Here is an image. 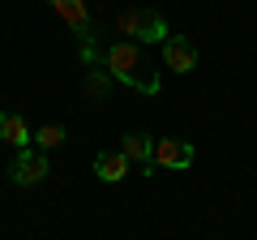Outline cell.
<instances>
[{
    "label": "cell",
    "instance_id": "8",
    "mask_svg": "<svg viewBox=\"0 0 257 240\" xmlns=\"http://www.w3.org/2000/svg\"><path fill=\"white\" fill-rule=\"evenodd\" d=\"M120 150H124L128 163L142 167V176H155V172H150V155H155V138H150V133H124Z\"/></svg>",
    "mask_w": 257,
    "mask_h": 240
},
{
    "label": "cell",
    "instance_id": "11",
    "mask_svg": "<svg viewBox=\"0 0 257 240\" xmlns=\"http://www.w3.org/2000/svg\"><path fill=\"white\" fill-rule=\"evenodd\" d=\"M107 86H111V73H107L103 65H94L90 73H86V90H90V94H99V99H103V94H107Z\"/></svg>",
    "mask_w": 257,
    "mask_h": 240
},
{
    "label": "cell",
    "instance_id": "6",
    "mask_svg": "<svg viewBox=\"0 0 257 240\" xmlns=\"http://www.w3.org/2000/svg\"><path fill=\"white\" fill-rule=\"evenodd\" d=\"M163 60H167L172 73H193V69H197V47H193L189 39H180V35H167Z\"/></svg>",
    "mask_w": 257,
    "mask_h": 240
},
{
    "label": "cell",
    "instance_id": "1",
    "mask_svg": "<svg viewBox=\"0 0 257 240\" xmlns=\"http://www.w3.org/2000/svg\"><path fill=\"white\" fill-rule=\"evenodd\" d=\"M103 69L111 73V82L128 86V90L138 94H159V69L146 60L138 43H128V39H116V43L103 47Z\"/></svg>",
    "mask_w": 257,
    "mask_h": 240
},
{
    "label": "cell",
    "instance_id": "3",
    "mask_svg": "<svg viewBox=\"0 0 257 240\" xmlns=\"http://www.w3.org/2000/svg\"><path fill=\"white\" fill-rule=\"evenodd\" d=\"M116 26H120V35H128V43H167V18L159 9H124L116 18Z\"/></svg>",
    "mask_w": 257,
    "mask_h": 240
},
{
    "label": "cell",
    "instance_id": "7",
    "mask_svg": "<svg viewBox=\"0 0 257 240\" xmlns=\"http://www.w3.org/2000/svg\"><path fill=\"white\" fill-rule=\"evenodd\" d=\"M94 176H99L103 185H120V180L128 176L124 150H99V155H94Z\"/></svg>",
    "mask_w": 257,
    "mask_h": 240
},
{
    "label": "cell",
    "instance_id": "4",
    "mask_svg": "<svg viewBox=\"0 0 257 240\" xmlns=\"http://www.w3.org/2000/svg\"><path fill=\"white\" fill-rule=\"evenodd\" d=\"M193 159H197V150L189 146L184 138H155V155H150V172H184V167H193Z\"/></svg>",
    "mask_w": 257,
    "mask_h": 240
},
{
    "label": "cell",
    "instance_id": "5",
    "mask_svg": "<svg viewBox=\"0 0 257 240\" xmlns=\"http://www.w3.org/2000/svg\"><path fill=\"white\" fill-rule=\"evenodd\" d=\"M9 180L13 185H43L47 180V155L43 150H35V146H26V150H18L13 155V163H9Z\"/></svg>",
    "mask_w": 257,
    "mask_h": 240
},
{
    "label": "cell",
    "instance_id": "2",
    "mask_svg": "<svg viewBox=\"0 0 257 240\" xmlns=\"http://www.w3.org/2000/svg\"><path fill=\"white\" fill-rule=\"evenodd\" d=\"M52 5V13H60V22L77 35V43H82V60L86 65H103V52L99 43H94V22H90V5L86 0H47Z\"/></svg>",
    "mask_w": 257,
    "mask_h": 240
},
{
    "label": "cell",
    "instance_id": "10",
    "mask_svg": "<svg viewBox=\"0 0 257 240\" xmlns=\"http://www.w3.org/2000/svg\"><path fill=\"white\" fill-rule=\"evenodd\" d=\"M35 150H56V146H64V129L60 125H43V129H35Z\"/></svg>",
    "mask_w": 257,
    "mask_h": 240
},
{
    "label": "cell",
    "instance_id": "9",
    "mask_svg": "<svg viewBox=\"0 0 257 240\" xmlns=\"http://www.w3.org/2000/svg\"><path fill=\"white\" fill-rule=\"evenodd\" d=\"M0 138L9 142L13 150H26V146H30V138H35V133L26 129V120H22L18 111H5V116H0Z\"/></svg>",
    "mask_w": 257,
    "mask_h": 240
}]
</instances>
